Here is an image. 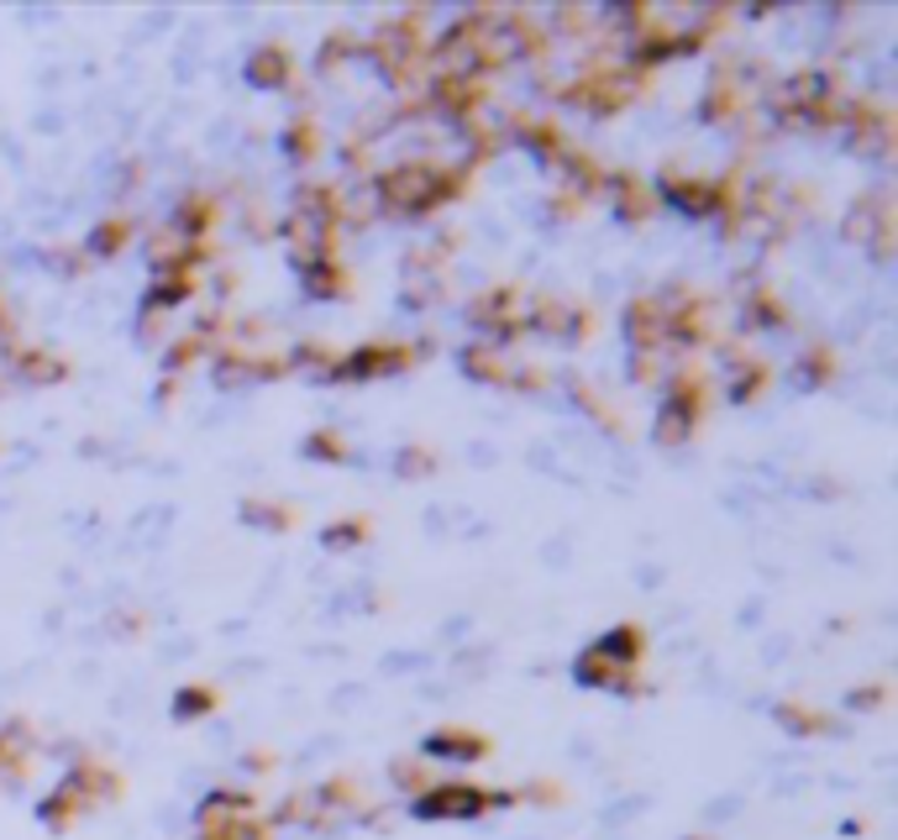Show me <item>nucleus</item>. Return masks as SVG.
<instances>
[{"mask_svg": "<svg viewBox=\"0 0 898 840\" xmlns=\"http://www.w3.org/2000/svg\"><path fill=\"white\" fill-rule=\"evenodd\" d=\"M426 751H431V757H447V761H479L489 746H483L479 736H431L426 740Z\"/></svg>", "mask_w": 898, "mask_h": 840, "instance_id": "nucleus-2", "label": "nucleus"}, {"mask_svg": "<svg viewBox=\"0 0 898 840\" xmlns=\"http://www.w3.org/2000/svg\"><path fill=\"white\" fill-rule=\"evenodd\" d=\"M510 793H489L473 782H437L416 799V820H479L489 809H504Z\"/></svg>", "mask_w": 898, "mask_h": 840, "instance_id": "nucleus-1", "label": "nucleus"}, {"mask_svg": "<svg viewBox=\"0 0 898 840\" xmlns=\"http://www.w3.org/2000/svg\"><path fill=\"white\" fill-rule=\"evenodd\" d=\"M174 709H180V715H200V709H211V699H205V694H180Z\"/></svg>", "mask_w": 898, "mask_h": 840, "instance_id": "nucleus-3", "label": "nucleus"}]
</instances>
